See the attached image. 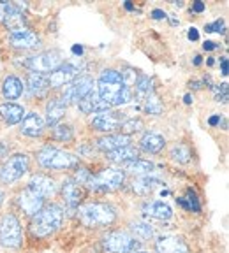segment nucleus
Listing matches in <instances>:
<instances>
[{
    "label": "nucleus",
    "mask_w": 229,
    "mask_h": 253,
    "mask_svg": "<svg viewBox=\"0 0 229 253\" xmlns=\"http://www.w3.org/2000/svg\"><path fill=\"white\" fill-rule=\"evenodd\" d=\"M97 93H99L101 100L104 104H108L110 107H116L127 104L132 97V90L123 84L122 76L118 71L114 69H104L99 76V81H97Z\"/></svg>",
    "instance_id": "obj_1"
},
{
    "label": "nucleus",
    "mask_w": 229,
    "mask_h": 253,
    "mask_svg": "<svg viewBox=\"0 0 229 253\" xmlns=\"http://www.w3.org/2000/svg\"><path fill=\"white\" fill-rule=\"evenodd\" d=\"M63 220V210L58 204L44 206L39 213L32 216L30 232L34 237H48L60 229Z\"/></svg>",
    "instance_id": "obj_2"
},
{
    "label": "nucleus",
    "mask_w": 229,
    "mask_h": 253,
    "mask_svg": "<svg viewBox=\"0 0 229 253\" xmlns=\"http://www.w3.org/2000/svg\"><path fill=\"white\" fill-rule=\"evenodd\" d=\"M78 216L85 227L97 229V227H108L116 220V211L113 206L106 202H90L79 208Z\"/></svg>",
    "instance_id": "obj_3"
},
{
    "label": "nucleus",
    "mask_w": 229,
    "mask_h": 253,
    "mask_svg": "<svg viewBox=\"0 0 229 253\" xmlns=\"http://www.w3.org/2000/svg\"><path fill=\"white\" fill-rule=\"evenodd\" d=\"M37 162L44 167V169H72L78 166V157L72 153L58 150V148L46 146L37 153Z\"/></svg>",
    "instance_id": "obj_4"
},
{
    "label": "nucleus",
    "mask_w": 229,
    "mask_h": 253,
    "mask_svg": "<svg viewBox=\"0 0 229 253\" xmlns=\"http://www.w3.org/2000/svg\"><path fill=\"white\" fill-rule=\"evenodd\" d=\"M25 67H28L32 72H39V74H46L50 72L52 74L53 71L65 63V58H63V53L58 51V49H52V51H43L37 53V55H32L25 60Z\"/></svg>",
    "instance_id": "obj_5"
},
{
    "label": "nucleus",
    "mask_w": 229,
    "mask_h": 253,
    "mask_svg": "<svg viewBox=\"0 0 229 253\" xmlns=\"http://www.w3.org/2000/svg\"><path fill=\"white\" fill-rule=\"evenodd\" d=\"M125 181V172L122 169H104L88 179V185L95 192H113Z\"/></svg>",
    "instance_id": "obj_6"
},
{
    "label": "nucleus",
    "mask_w": 229,
    "mask_h": 253,
    "mask_svg": "<svg viewBox=\"0 0 229 253\" xmlns=\"http://www.w3.org/2000/svg\"><path fill=\"white\" fill-rule=\"evenodd\" d=\"M28 166H30L28 155L25 153L12 155V157H9L5 160L4 166L0 167V181L5 183V185H11V183L18 181L28 170Z\"/></svg>",
    "instance_id": "obj_7"
},
{
    "label": "nucleus",
    "mask_w": 229,
    "mask_h": 253,
    "mask_svg": "<svg viewBox=\"0 0 229 253\" xmlns=\"http://www.w3.org/2000/svg\"><path fill=\"white\" fill-rule=\"evenodd\" d=\"M0 245L5 248H18L21 245V223L12 213L0 220Z\"/></svg>",
    "instance_id": "obj_8"
},
{
    "label": "nucleus",
    "mask_w": 229,
    "mask_h": 253,
    "mask_svg": "<svg viewBox=\"0 0 229 253\" xmlns=\"http://www.w3.org/2000/svg\"><path fill=\"white\" fill-rule=\"evenodd\" d=\"M103 245L110 253H134L138 252L141 243L136 241V237L130 236V234L114 230V232H110L104 237Z\"/></svg>",
    "instance_id": "obj_9"
},
{
    "label": "nucleus",
    "mask_w": 229,
    "mask_h": 253,
    "mask_svg": "<svg viewBox=\"0 0 229 253\" xmlns=\"http://www.w3.org/2000/svg\"><path fill=\"white\" fill-rule=\"evenodd\" d=\"M94 90V79L90 76H79V78L72 79L71 83L65 84L62 91V102L65 106L72 102H79V100L83 99L85 95H88L90 91Z\"/></svg>",
    "instance_id": "obj_10"
},
{
    "label": "nucleus",
    "mask_w": 229,
    "mask_h": 253,
    "mask_svg": "<svg viewBox=\"0 0 229 253\" xmlns=\"http://www.w3.org/2000/svg\"><path fill=\"white\" fill-rule=\"evenodd\" d=\"M127 120V116L118 111H103V113H97V116H94L92 120V128L99 132H113L116 128H120L123 122Z\"/></svg>",
    "instance_id": "obj_11"
},
{
    "label": "nucleus",
    "mask_w": 229,
    "mask_h": 253,
    "mask_svg": "<svg viewBox=\"0 0 229 253\" xmlns=\"http://www.w3.org/2000/svg\"><path fill=\"white\" fill-rule=\"evenodd\" d=\"M79 74V62H65L62 63L57 71H53L52 74H48V84L50 88H60L65 86L76 79V76Z\"/></svg>",
    "instance_id": "obj_12"
},
{
    "label": "nucleus",
    "mask_w": 229,
    "mask_h": 253,
    "mask_svg": "<svg viewBox=\"0 0 229 253\" xmlns=\"http://www.w3.org/2000/svg\"><path fill=\"white\" fill-rule=\"evenodd\" d=\"M62 195L69 210H76L85 199V188L74 178H67L62 183Z\"/></svg>",
    "instance_id": "obj_13"
},
{
    "label": "nucleus",
    "mask_w": 229,
    "mask_h": 253,
    "mask_svg": "<svg viewBox=\"0 0 229 253\" xmlns=\"http://www.w3.org/2000/svg\"><path fill=\"white\" fill-rule=\"evenodd\" d=\"M44 202H46V199H43L39 194H36L34 190L28 188V186L18 195V204H20L21 211L27 213L28 216H34L36 213H39L44 208Z\"/></svg>",
    "instance_id": "obj_14"
},
{
    "label": "nucleus",
    "mask_w": 229,
    "mask_h": 253,
    "mask_svg": "<svg viewBox=\"0 0 229 253\" xmlns=\"http://www.w3.org/2000/svg\"><path fill=\"white\" fill-rule=\"evenodd\" d=\"M157 253H189V246L178 236H162L155 243Z\"/></svg>",
    "instance_id": "obj_15"
},
{
    "label": "nucleus",
    "mask_w": 229,
    "mask_h": 253,
    "mask_svg": "<svg viewBox=\"0 0 229 253\" xmlns=\"http://www.w3.org/2000/svg\"><path fill=\"white\" fill-rule=\"evenodd\" d=\"M28 188L34 190L36 194H39L43 199H50L55 195L57 192V185L52 178H48L44 174H36L34 178L28 181Z\"/></svg>",
    "instance_id": "obj_16"
},
{
    "label": "nucleus",
    "mask_w": 229,
    "mask_h": 253,
    "mask_svg": "<svg viewBox=\"0 0 229 253\" xmlns=\"http://www.w3.org/2000/svg\"><path fill=\"white\" fill-rule=\"evenodd\" d=\"M9 44L16 49H34V47L39 46V37H37L36 32L32 30H23V32H16L9 36Z\"/></svg>",
    "instance_id": "obj_17"
},
{
    "label": "nucleus",
    "mask_w": 229,
    "mask_h": 253,
    "mask_svg": "<svg viewBox=\"0 0 229 253\" xmlns=\"http://www.w3.org/2000/svg\"><path fill=\"white\" fill-rule=\"evenodd\" d=\"M95 146L99 148L101 151L110 153V151L130 146V137L123 134H110V135H104V137L97 139V141H95Z\"/></svg>",
    "instance_id": "obj_18"
},
{
    "label": "nucleus",
    "mask_w": 229,
    "mask_h": 253,
    "mask_svg": "<svg viewBox=\"0 0 229 253\" xmlns=\"http://www.w3.org/2000/svg\"><path fill=\"white\" fill-rule=\"evenodd\" d=\"M78 107L81 113H85V115H92V113H103V111H108L110 109V106L108 104H104L103 100H101L99 93L97 91L92 90L88 95H85L83 99L78 102Z\"/></svg>",
    "instance_id": "obj_19"
},
{
    "label": "nucleus",
    "mask_w": 229,
    "mask_h": 253,
    "mask_svg": "<svg viewBox=\"0 0 229 253\" xmlns=\"http://www.w3.org/2000/svg\"><path fill=\"white\" fill-rule=\"evenodd\" d=\"M21 134L28 135V137H37L43 134L44 130V120L37 113H28L21 120Z\"/></svg>",
    "instance_id": "obj_20"
},
{
    "label": "nucleus",
    "mask_w": 229,
    "mask_h": 253,
    "mask_svg": "<svg viewBox=\"0 0 229 253\" xmlns=\"http://www.w3.org/2000/svg\"><path fill=\"white\" fill-rule=\"evenodd\" d=\"M4 23H5V27L9 28L11 34L27 30V18H25V14L20 11V7L14 4H11V7H9L7 14H5V18H4Z\"/></svg>",
    "instance_id": "obj_21"
},
{
    "label": "nucleus",
    "mask_w": 229,
    "mask_h": 253,
    "mask_svg": "<svg viewBox=\"0 0 229 253\" xmlns=\"http://www.w3.org/2000/svg\"><path fill=\"white\" fill-rule=\"evenodd\" d=\"M143 213L146 216L155 218V220H170L173 216V210H171V206L166 204V202L162 201H152V202H146L143 206Z\"/></svg>",
    "instance_id": "obj_22"
},
{
    "label": "nucleus",
    "mask_w": 229,
    "mask_h": 253,
    "mask_svg": "<svg viewBox=\"0 0 229 253\" xmlns=\"http://www.w3.org/2000/svg\"><path fill=\"white\" fill-rule=\"evenodd\" d=\"M0 116L4 118L5 123L9 125H16V123H20L25 116V111L21 106L14 102H5V104H0Z\"/></svg>",
    "instance_id": "obj_23"
},
{
    "label": "nucleus",
    "mask_w": 229,
    "mask_h": 253,
    "mask_svg": "<svg viewBox=\"0 0 229 253\" xmlns=\"http://www.w3.org/2000/svg\"><path fill=\"white\" fill-rule=\"evenodd\" d=\"M65 109H67V106H65V104H63L60 99H52V100H50V102H48V106H46V125L55 126L57 123L63 118V115H65Z\"/></svg>",
    "instance_id": "obj_24"
},
{
    "label": "nucleus",
    "mask_w": 229,
    "mask_h": 253,
    "mask_svg": "<svg viewBox=\"0 0 229 253\" xmlns=\"http://www.w3.org/2000/svg\"><path fill=\"white\" fill-rule=\"evenodd\" d=\"M21 93H23V83L20 81V78L16 76H7L2 83V95L4 99L7 100H16L20 99Z\"/></svg>",
    "instance_id": "obj_25"
},
{
    "label": "nucleus",
    "mask_w": 229,
    "mask_h": 253,
    "mask_svg": "<svg viewBox=\"0 0 229 253\" xmlns=\"http://www.w3.org/2000/svg\"><path fill=\"white\" fill-rule=\"evenodd\" d=\"M164 144H166V139L161 134H155V132H146L139 141V146L146 153H159L164 148Z\"/></svg>",
    "instance_id": "obj_26"
},
{
    "label": "nucleus",
    "mask_w": 229,
    "mask_h": 253,
    "mask_svg": "<svg viewBox=\"0 0 229 253\" xmlns=\"http://www.w3.org/2000/svg\"><path fill=\"white\" fill-rule=\"evenodd\" d=\"M27 86L37 97H43L48 91L50 84H48V76L46 74H39V72H30L27 76Z\"/></svg>",
    "instance_id": "obj_27"
},
{
    "label": "nucleus",
    "mask_w": 229,
    "mask_h": 253,
    "mask_svg": "<svg viewBox=\"0 0 229 253\" xmlns=\"http://www.w3.org/2000/svg\"><path fill=\"white\" fill-rule=\"evenodd\" d=\"M154 164L150 160H143V158H134L129 162L122 164V169L130 174H138V176H148L154 172Z\"/></svg>",
    "instance_id": "obj_28"
},
{
    "label": "nucleus",
    "mask_w": 229,
    "mask_h": 253,
    "mask_svg": "<svg viewBox=\"0 0 229 253\" xmlns=\"http://www.w3.org/2000/svg\"><path fill=\"white\" fill-rule=\"evenodd\" d=\"M161 186V181L157 178H152L150 174L148 176H139L138 179H134L132 183V190H134L138 195H148L152 194L155 188Z\"/></svg>",
    "instance_id": "obj_29"
},
{
    "label": "nucleus",
    "mask_w": 229,
    "mask_h": 253,
    "mask_svg": "<svg viewBox=\"0 0 229 253\" xmlns=\"http://www.w3.org/2000/svg\"><path fill=\"white\" fill-rule=\"evenodd\" d=\"M134 93H136V99L138 100H146L150 95H154V81L152 78L148 76H138L136 79V84H134Z\"/></svg>",
    "instance_id": "obj_30"
},
{
    "label": "nucleus",
    "mask_w": 229,
    "mask_h": 253,
    "mask_svg": "<svg viewBox=\"0 0 229 253\" xmlns=\"http://www.w3.org/2000/svg\"><path fill=\"white\" fill-rule=\"evenodd\" d=\"M139 153L136 148L132 146H125V148H120V150H114V151H110L108 153V160L113 164H125L129 162V160H134V158H138Z\"/></svg>",
    "instance_id": "obj_31"
},
{
    "label": "nucleus",
    "mask_w": 229,
    "mask_h": 253,
    "mask_svg": "<svg viewBox=\"0 0 229 253\" xmlns=\"http://www.w3.org/2000/svg\"><path fill=\"white\" fill-rule=\"evenodd\" d=\"M176 202L180 206H182L183 210L194 211V213H199V211H201V204H199V199H198V195H196V192H194L192 188L187 190L183 197H178Z\"/></svg>",
    "instance_id": "obj_32"
},
{
    "label": "nucleus",
    "mask_w": 229,
    "mask_h": 253,
    "mask_svg": "<svg viewBox=\"0 0 229 253\" xmlns=\"http://www.w3.org/2000/svg\"><path fill=\"white\" fill-rule=\"evenodd\" d=\"M130 232L134 234L136 239H141V241H148L154 237V227L146 221H132L130 223Z\"/></svg>",
    "instance_id": "obj_33"
},
{
    "label": "nucleus",
    "mask_w": 229,
    "mask_h": 253,
    "mask_svg": "<svg viewBox=\"0 0 229 253\" xmlns=\"http://www.w3.org/2000/svg\"><path fill=\"white\" fill-rule=\"evenodd\" d=\"M53 137L57 141H62V142H71L74 139V130H72L71 125H55L53 128Z\"/></svg>",
    "instance_id": "obj_34"
},
{
    "label": "nucleus",
    "mask_w": 229,
    "mask_h": 253,
    "mask_svg": "<svg viewBox=\"0 0 229 253\" xmlns=\"http://www.w3.org/2000/svg\"><path fill=\"white\" fill-rule=\"evenodd\" d=\"M190 157H192V153H190L189 146H185V144H176L171 150V158L178 164H187L190 160Z\"/></svg>",
    "instance_id": "obj_35"
},
{
    "label": "nucleus",
    "mask_w": 229,
    "mask_h": 253,
    "mask_svg": "<svg viewBox=\"0 0 229 253\" xmlns=\"http://www.w3.org/2000/svg\"><path fill=\"white\" fill-rule=\"evenodd\" d=\"M143 102H145V111L146 113H148V115H161L162 113V109H164V106H162V102H161V99H159L157 95H150V97H148V99L146 100H143Z\"/></svg>",
    "instance_id": "obj_36"
},
{
    "label": "nucleus",
    "mask_w": 229,
    "mask_h": 253,
    "mask_svg": "<svg viewBox=\"0 0 229 253\" xmlns=\"http://www.w3.org/2000/svg\"><path fill=\"white\" fill-rule=\"evenodd\" d=\"M141 128H143V122L139 118H127L120 125V134L129 135V134H134V132H139Z\"/></svg>",
    "instance_id": "obj_37"
},
{
    "label": "nucleus",
    "mask_w": 229,
    "mask_h": 253,
    "mask_svg": "<svg viewBox=\"0 0 229 253\" xmlns=\"http://www.w3.org/2000/svg\"><path fill=\"white\" fill-rule=\"evenodd\" d=\"M120 76H122V81L123 84H125L127 88H132L136 84V79H138V72L134 71V69H130V67H125L122 72H120Z\"/></svg>",
    "instance_id": "obj_38"
},
{
    "label": "nucleus",
    "mask_w": 229,
    "mask_h": 253,
    "mask_svg": "<svg viewBox=\"0 0 229 253\" xmlns=\"http://www.w3.org/2000/svg\"><path fill=\"white\" fill-rule=\"evenodd\" d=\"M212 90H214L217 102H224V104L228 102V99H229V88H228V83H222V84H217V86H212Z\"/></svg>",
    "instance_id": "obj_39"
},
{
    "label": "nucleus",
    "mask_w": 229,
    "mask_h": 253,
    "mask_svg": "<svg viewBox=\"0 0 229 253\" xmlns=\"http://www.w3.org/2000/svg\"><path fill=\"white\" fill-rule=\"evenodd\" d=\"M205 30L206 32H224V20H217L215 23L206 25Z\"/></svg>",
    "instance_id": "obj_40"
},
{
    "label": "nucleus",
    "mask_w": 229,
    "mask_h": 253,
    "mask_svg": "<svg viewBox=\"0 0 229 253\" xmlns=\"http://www.w3.org/2000/svg\"><path fill=\"white\" fill-rule=\"evenodd\" d=\"M9 7H11V4H9V2H0V21H4Z\"/></svg>",
    "instance_id": "obj_41"
},
{
    "label": "nucleus",
    "mask_w": 229,
    "mask_h": 253,
    "mask_svg": "<svg viewBox=\"0 0 229 253\" xmlns=\"http://www.w3.org/2000/svg\"><path fill=\"white\" fill-rule=\"evenodd\" d=\"M152 18L154 20H162V18H168V14L164 11H161V9H154L152 11Z\"/></svg>",
    "instance_id": "obj_42"
},
{
    "label": "nucleus",
    "mask_w": 229,
    "mask_h": 253,
    "mask_svg": "<svg viewBox=\"0 0 229 253\" xmlns=\"http://www.w3.org/2000/svg\"><path fill=\"white\" fill-rule=\"evenodd\" d=\"M187 37H189V41H198L199 39V32L196 30V28H189V32H187Z\"/></svg>",
    "instance_id": "obj_43"
},
{
    "label": "nucleus",
    "mask_w": 229,
    "mask_h": 253,
    "mask_svg": "<svg viewBox=\"0 0 229 253\" xmlns=\"http://www.w3.org/2000/svg\"><path fill=\"white\" fill-rule=\"evenodd\" d=\"M192 11L194 12H203V11H205V2H201V0L194 2V4H192Z\"/></svg>",
    "instance_id": "obj_44"
},
{
    "label": "nucleus",
    "mask_w": 229,
    "mask_h": 253,
    "mask_svg": "<svg viewBox=\"0 0 229 253\" xmlns=\"http://www.w3.org/2000/svg\"><path fill=\"white\" fill-rule=\"evenodd\" d=\"M215 47H217V44H215L214 41H205V44H203V49H205V51H214Z\"/></svg>",
    "instance_id": "obj_45"
},
{
    "label": "nucleus",
    "mask_w": 229,
    "mask_h": 253,
    "mask_svg": "<svg viewBox=\"0 0 229 253\" xmlns=\"http://www.w3.org/2000/svg\"><path fill=\"white\" fill-rule=\"evenodd\" d=\"M221 120H222V116H221V115H214V116H210V120H208V125H212V126H217L219 123H221Z\"/></svg>",
    "instance_id": "obj_46"
},
{
    "label": "nucleus",
    "mask_w": 229,
    "mask_h": 253,
    "mask_svg": "<svg viewBox=\"0 0 229 253\" xmlns=\"http://www.w3.org/2000/svg\"><path fill=\"white\" fill-rule=\"evenodd\" d=\"M221 72L224 76H228V58H226V56L221 58Z\"/></svg>",
    "instance_id": "obj_47"
},
{
    "label": "nucleus",
    "mask_w": 229,
    "mask_h": 253,
    "mask_svg": "<svg viewBox=\"0 0 229 253\" xmlns=\"http://www.w3.org/2000/svg\"><path fill=\"white\" fill-rule=\"evenodd\" d=\"M72 53H74L76 56H81V55H83V46L74 44V46H72Z\"/></svg>",
    "instance_id": "obj_48"
},
{
    "label": "nucleus",
    "mask_w": 229,
    "mask_h": 253,
    "mask_svg": "<svg viewBox=\"0 0 229 253\" xmlns=\"http://www.w3.org/2000/svg\"><path fill=\"white\" fill-rule=\"evenodd\" d=\"M183 102H185V104H192V95L187 93L185 97H183Z\"/></svg>",
    "instance_id": "obj_49"
},
{
    "label": "nucleus",
    "mask_w": 229,
    "mask_h": 253,
    "mask_svg": "<svg viewBox=\"0 0 229 253\" xmlns=\"http://www.w3.org/2000/svg\"><path fill=\"white\" fill-rule=\"evenodd\" d=\"M201 62H203V60H201V56H199V55L194 56V65H201Z\"/></svg>",
    "instance_id": "obj_50"
},
{
    "label": "nucleus",
    "mask_w": 229,
    "mask_h": 253,
    "mask_svg": "<svg viewBox=\"0 0 229 253\" xmlns=\"http://www.w3.org/2000/svg\"><path fill=\"white\" fill-rule=\"evenodd\" d=\"M125 9H127V11H132L134 7H132V4H130V2H125Z\"/></svg>",
    "instance_id": "obj_51"
},
{
    "label": "nucleus",
    "mask_w": 229,
    "mask_h": 253,
    "mask_svg": "<svg viewBox=\"0 0 229 253\" xmlns=\"http://www.w3.org/2000/svg\"><path fill=\"white\" fill-rule=\"evenodd\" d=\"M4 197H5V194L2 192V190H0V206H2V202H4Z\"/></svg>",
    "instance_id": "obj_52"
},
{
    "label": "nucleus",
    "mask_w": 229,
    "mask_h": 253,
    "mask_svg": "<svg viewBox=\"0 0 229 253\" xmlns=\"http://www.w3.org/2000/svg\"><path fill=\"white\" fill-rule=\"evenodd\" d=\"M134 253H148V252H134Z\"/></svg>",
    "instance_id": "obj_53"
}]
</instances>
